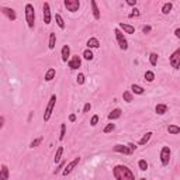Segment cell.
Returning a JSON list of instances; mask_svg holds the SVG:
<instances>
[{
    "label": "cell",
    "mask_w": 180,
    "mask_h": 180,
    "mask_svg": "<svg viewBox=\"0 0 180 180\" xmlns=\"http://www.w3.org/2000/svg\"><path fill=\"white\" fill-rule=\"evenodd\" d=\"M113 175H114L115 180H135L134 173L131 172V169L125 165H117L113 169Z\"/></svg>",
    "instance_id": "1"
},
{
    "label": "cell",
    "mask_w": 180,
    "mask_h": 180,
    "mask_svg": "<svg viewBox=\"0 0 180 180\" xmlns=\"http://www.w3.org/2000/svg\"><path fill=\"white\" fill-rule=\"evenodd\" d=\"M25 20H27L28 28L32 30L35 25V10H34V6L31 4V3L25 4Z\"/></svg>",
    "instance_id": "2"
},
{
    "label": "cell",
    "mask_w": 180,
    "mask_h": 180,
    "mask_svg": "<svg viewBox=\"0 0 180 180\" xmlns=\"http://www.w3.org/2000/svg\"><path fill=\"white\" fill-rule=\"evenodd\" d=\"M55 104H56V94H52L49 97V101H48V104L45 107V113H44V121L45 122H48L51 118V115H52V111L55 108Z\"/></svg>",
    "instance_id": "3"
},
{
    "label": "cell",
    "mask_w": 180,
    "mask_h": 180,
    "mask_svg": "<svg viewBox=\"0 0 180 180\" xmlns=\"http://www.w3.org/2000/svg\"><path fill=\"white\" fill-rule=\"evenodd\" d=\"M114 34H115V38H117V42H118V46H120V49H122V51H127V49H128V41L125 40L124 34L121 32L120 28H115V30H114Z\"/></svg>",
    "instance_id": "4"
},
{
    "label": "cell",
    "mask_w": 180,
    "mask_h": 180,
    "mask_svg": "<svg viewBox=\"0 0 180 180\" xmlns=\"http://www.w3.org/2000/svg\"><path fill=\"white\" fill-rule=\"evenodd\" d=\"M170 155H172V150H170L169 146H163L160 149V162L163 166H167L170 162Z\"/></svg>",
    "instance_id": "5"
},
{
    "label": "cell",
    "mask_w": 180,
    "mask_h": 180,
    "mask_svg": "<svg viewBox=\"0 0 180 180\" xmlns=\"http://www.w3.org/2000/svg\"><path fill=\"white\" fill-rule=\"evenodd\" d=\"M169 62H170V66H172L173 69H180V48H177V49L170 55Z\"/></svg>",
    "instance_id": "6"
},
{
    "label": "cell",
    "mask_w": 180,
    "mask_h": 180,
    "mask_svg": "<svg viewBox=\"0 0 180 180\" xmlns=\"http://www.w3.org/2000/svg\"><path fill=\"white\" fill-rule=\"evenodd\" d=\"M79 162H80V156H76L75 159L70 160L69 163H68V165L65 166V169L62 170V175H63V176H68L69 173H72V170H73V169L76 167V166L79 165Z\"/></svg>",
    "instance_id": "7"
},
{
    "label": "cell",
    "mask_w": 180,
    "mask_h": 180,
    "mask_svg": "<svg viewBox=\"0 0 180 180\" xmlns=\"http://www.w3.org/2000/svg\"><path fill=\"white\" fill-rule=\"evenodd\" d=\"M63 4H65V7L68 9V11H70V13H76V11L80 9L79 0H65Z\"/></svg>",
    "instance_id": "8"
},
{
    "label": "cell",
    "mask_w": 180,
    "mask_h": 180,
    "mask_svg": "<svg viewBox=\"0 0 180 180\" xmlns=\"http://www.w3.org/2000/svg\"><path fill=\"white\" fill-rule=\"evenodd\" d=\"M113 150L118 152V153H124V155H132V152H134L128 145H121V144H117L113 146Z\"/></svg>",
    "instance_id": "9"
},
{
    "label": "cell",
    "mask_w": 180,
    "mask_h": 180,
    "mask_svg": "<svg viewBox=\"0 0 180 180\" xmlns=\"http://www.w3.org/2000/svg\"><path fill=\"white\" fill-rule=\"evenodd\" d=\"M68 66H69L72 70L79 69L80 66H82V59H80V56H79V55L72 56V58L69 59V62H68Z\"/></svg>",
    "instance_id": "10"
},
{
    "label": "cell",
    "mask_w": 180,
    "mask_h": 180,
    "mask_svg": "<svg viewBox=\"0 0 180 180\" xmlns=\"http://www.w3.org/2000/svg\"><path fill=\"white\" fill-rule=\"evenodd\" d=\"M1 13L9 18L10 21H15L17 20V14H15V10L10 9V7H1Z\"/></svg>",
    "instance_id": "11"
},
{
    "label": "cell",
    "mask_w": 180,
    "mask_h": 180,
    "mask_svg": "<svg viewBox=\"0 0 180 180\" xmlns=\"http://www.w3.org/2000/svg\"><path fill=\"white\" fill-rule=\"evenodd\" d=\"M42 9H44V23L48 25V24H51V6H49V3L45 1L44 6H42Z\"/></svg>",
    "instance_id": "12"
},
{
    "label": "cell",
    "mask_w": 180,
    "mask_h": 180,
    "mask_svg": "<svg viewBox=\"0 0 180 180\" xmlns=\"http://www.w3.org/2000/svg\"><path fill=\"white\" fill-rule=\"evenodd\" d=\"M60 55H62V60L63 62H69V56H70V46L69 45H63L62 51H60Z\"/></svg>",
    "instance_id": "13"
},
{
    "label": "cell",
    "mask_w": 180,
    "mask_h": 180,
    "mask_svg": "<svg viewBox=\"0 0 180 180\" xmlns=\"http://www.w3.org/2000/svg\"><path fill=\"white\" fill-rule=\"evenodd\" d=\"M86 45H87V48H89V49H97V48L100 46V42H99V40H97V38L91 37V38H89V40H87Z\"/></svg>",
    "instance_id": "14"
},
{
    "label": "cell",
    "mask_w": 180,
    "mask_h": 180,
    "mask_svg": "<svg viewBox=\"0 0 180 180\" xmlns=\"http://www.w3.org/2000/svg\"><path fill=\"white\" fill-rule=\"evenodd\" d=\"M120 30H122L125 34H134L135 32V27H132L131 24H125V23H120Z\"/></svg>",
    "instance_id": "15"
},
{
    "label": "cell",
    "mask_w": 180,
    "mask_h": 180,
    "mask_svg": "<svg viewBox=\"0 0 180 180\" xmlns=\"http://www.w3.org/2000/svg\"><path fill=\"white\" fill-rule=\"evenodd\" d=\"M90 4H91V10H93V17L96 20H100V10H99V6L96 3V0H91Z\"/></svg>",
    "instance_id": "16"
},
{
    "label": "cell",
    "mask_w": 180,
    "mask_h": 180,
    "mask_svg": "<svg viewBox=\"0 0 180 180\" xmlns=\"http://www.w3.org/2000/svg\"><path fill=\"white\" fill-rule=\"evenodd\" d=\"M9 175H10V172H9L7 165H1V169H0V180H9Z\"/></svg>",
    "instance_id": "17"
},
{
    "label": "cell",
    "mask_w": 180,
    "mask_h": 180,
    "mask_svg": "<svg viewBox=\"0 0 180 180\" xmlns=\"http://www.w3.org/2000/svg\"><path fill=\"white\" fill-rule=\"evenodd\" d=\"M121 114H122L121 108H114V110H113L110 114H108V120H110V121L117 120V118H120V117H121Z\"/></svg>",
    "instance_id": "18"
},
{
    "label": "cell",
    "mask_w": 180,
    "mask_h": 180,
    "mask_svg": "<svg viewBox=\"0 0 180 180\" xmlns=\"http://www.w3.org/2000/svg\"><path fill=\"white\" fill-rule=\"evenodd\" d=\"M55 75H56V70L54 68H49V69L45 72V77H44L45 82H51V80L55 77Z\"/></svg>",
    "instance_id": "19"
},
{
    "label": "cell",
    "mask_w": 180,
    "mask_h": 180,
    "mask_svg": "<svg viewBox=\"0 0 180 180\" xmlns=\"http://www.w3.org/2000/svg\"><path fill=\"white\" fill-rule=\"evenodd\" d=\"M155 111H156V114L158 115H163L167 113V105L166 104H158L155 107Z\"/></svg>",
    "instance_id": "20"
},
{
    "label": "cell",
    "mask_w": 180,
    "mask_h": 180,
    "mask_svg": "<svg viewBox=\"0 0 180 180\" xmlns=\"http://www.w3.org/2000/svg\"><path fill=\"white\" fill-rule=\"evenodd\" d=\"M56 45V34L55 32H51L49 34V41H48V48L49 49H54Z\"/></svg>",
    "instance_id": "21"
},
{
    "label": "cell",
    "mask_w": 180,
    "mask_h": 180,
    "mask_svg": "<svg viewBox=\"0 0 180 180\" xmlns=\"http://www.w3.org/2000/svg\"><path fill=\"white\" fill-rule=\"evenodd\" d=\"M167 132L172 134V135L180 134V127H179V125H176V124H170L169 127H167Z\"/></svg>",
    "instance_id": "22"
},
{
    "label": "cell",
    "mask_w": 180,
    "mask_h": 180,
    "mask_svg": "<svg viewBox=\"0 0 180 180\" xmlns=\"http://www.w3.org/2000/svg\"><path fill=\"white\" fill-rule=\"evenodd\" d=\"M152 132H146V134H144V136H142V138H141L139 139V142H138V144H139V145H145V144H148V142H149V139L150 138H152Z\"/></svg>",
    "instance_id": "23"
},
{
    "label": "cell",
    "mask_w": 180,
    "mask_h": 180,
    "mask_svg": "<svg viewBox=\"0 0 180 180\" xmlns=\"http://www.w3.org/2000/svg\"><path fill=\"white\" fill-rule=\"evenodd\" d=\"M131 91L135 93V94H144V93H145V89L141 87L139 85H132L131 86Z\"/></svg>",
    "instance_id": "24"
},
{
    "label": "cell",
    "mask_w": 180,
    "mask_h": 180,
    "mask_svg": "<svg viewBox=\"0 0 180 180\" xmlns=\"http://www.w3.org/2000/svg\"><path fill=\"white\" fill-rule=\"evenodd\" d=\"M62 155H63V146H59V148L56 149L55 158H54V160H55V163H59L60 159H62Z\"/></svg>",
    "instance_id": "25"
},
{
    "label": "cell",
    "mask_w": 180,
    "mask_h": 180,
    "mask_svg": "<svg viewBox=\"0 0 180 180\" xmlns=\"http://www.w3.org/2000/svg\"><path fill=\"white\" fill-rule=\"evenodd\" d=\"M172 9H173V3L167 1V3H165V4L162 6V13L163 14H169L170 11H172Z\"/></svg>",
    "instance_id": "26"
},
{
    "label": "cell",
    "mask_w": 180,
    "mask_h": 180,
    "mask_svg": "<svg viewBox=\"0 0 180 180\" xmlns=\"http://www.w3.org/2000/svg\"><path fill=\"white\" fill-rule=\"evenodd\" d=\"M82 56L85 58L86 60H93V58H94V55H93V52H91V49H85L83 51V54H82Z\"/></svg>",
    "instance_id": "27"
},
{
    "label": "cell",
    "mask_w": 180,
    "mask_h": 180,
    "mask_svg": "<svg viewBox=\"0 0 180 180\" xmlns=\"http://www.w3.org/2000/svg\"><path fill=\"white\" fill-rule=\"evenodd\" d=\"M55 21H56V24H58V27H59L60 30L65 28V21H63V18H62L60 14H55Z\"/></svg>",
    "instance_id": "28"
},
{
    "label": "cell",
    "mask_w": 180,
    "mask_h": 180,
    "mask_svg": "<svg viewBox=\"0 0 180 180\" xmlns=\"http://www.w3.org/2000/svg\"><path fill=\"white\" fill-rule=\"evenodd\" d=\"M158 54L156 52H150V55H149V63L152 66H156L158 65Z\"/></svg>",
    "instance_id": "29"
},
{
    "label": "cell",
    "mask_w": 180,
    "mask_h": 180,
    "mask_svg": "<svg viewBox=\"0 0 180 180\" xmlns=\"http://www.w3.org/2000/svg\"><path fill=\"white\" fill-rule=\"evenodd\" d=\"M145 80L146 82H149V83H152V82L155 80V73H153L152 70H146L145 72Z\"/></svg>",
    "instance_id": "30"
},
{
    "label": "cell",
    "mask_w": 180,
    "mask_h": 180,
    "mask_svg": "<svg viewBox=\"0 0 180 180\" xmlns=\"http://www.w3.org/2000/svg\"><path fill=\"white\" fill-rule=\"evenodd\" d=\"M122 99H124V101H127V103H131V101H132V93L128 91V90H125L124 93H122Z\"/></svg>",
    "instance_id": "31"
},
{
    "label": "cell",
    "mask_w": 180,
    "mask_h": 180,
    "mask_svg": "<svg viewBox=\"0 0 180 180\" xmlns=\"http://www.w3.org/2000/svg\"><path fill=\"white\" fill-rule=\"evenodd\" d=\"M65 135H66V124L62 122L60 124V135H59V141H63L65 139Z\"/></svg>",
    "instance_id": "32"
},
{
    "label": "cell",
    "mask_w": 180,
    "mask_h": 180,
    "mask_svg": "<svg viewBox=\"0 0 180 180\" xmlns=\"http://www.w3.org/2000/svg\"><path fill=\"white\" fill-rule=\"evenodd\" d=\"M138 166H139V169L142 170V172L148 170V163H146V160H145V159H141L139 162H138Z\"/></svg>",
    "instance_id": "33"
},
{
    "label": "cell",
    "mask_w": 180,
    "mask_h": 180,
    "mask_svg": "<svg viewBox=\"0 0 180 180\" xmlns=\"http://www.w3.org/2000/svg\"><path fill=\"white\" fill-rule=\"evenodd\" d=\"M115 128V124H113V122H110V124H107L104 127V130H103V132L104 134H108V132H111V131H114Z\"/></svg>",
    "instance_id": "34"
},
{
    "label": "cell",
    "mask_w": 180,
    "mask_h": 180,
    "mask_svg": "<svg viewBox=\"0 0 180 180\" xmlns=\"http://www.w3.org/2000/svg\"><path fill=\"white\" fill-rule=\"evenodd\" d=\"M41 142H42V136H38L37 139H34V141H32V142L30 144V148H37V146L40 145Z\"/></svg>",
    "instance_id": "35"
},
{
    "label": "cell",
    "mask_w": 180,
    "mask_h": 180,
    "mask_svg": "<svg viewBox=\"0 0 180 180\" xmlns=\"http://www.w3.org/2000/svg\"><path fill=\"white\" fill-rule=\"evenodd\" d=\"M76 82H77V85H85V82H86L85 75H83V73H79L77 77H76Z\"/></svg>",
    "instance_id": "36"
},
{
    "label": "cell",
    "mask_w": 180,
    "mask_h": 180,
    "mask_svg": "<svg viewBox=\"0 0 180 180\" xmlns=\"http://www.w3.org/2000/svg\"><path fill=\"white\" fill-rule=\"evenodd\" d=\"M139 14H141V11L138 10L136 7H135V9H132V13H130V14H128V17H130V18H134V17H138Z\"/></svg>",
    "instance_id": "37"
},
{
    "label": "cell",
    "mask_w": 180,
    "mask_h": 180,
    "mask_svg": "<svg viewBox=\"0 0 180 180\" xmlns=\"http://www.w3.org/2000/svg\"><path fill=\"white\" fill-rule=\"evenodd\" d=\"M97 122H99V115H93L91 120H90V125L94 127V125H97Z\"/></svg>",
    "instance_id": "38"
},
{
    "label": "cell",
    "mask_w": 180,
    "mask_h": 180,
    "mask_svg": "<svg viewBox=\"0 0 180 180\" xmlns=\"http://www.w3.org/2000/svg\"><path fill=\"white\" fill-rule=\"evenodd\" d=\"M150 30H152L150 25H144V27H142V32H144V34H149Z\"/></svg>",
    "instance_id": "39"
},
{
    "label": "cell",
    "mask_w": 180,
    "mask_h": 180,
    "mask_svg": "<svg viewBox=\"0 0 180 180\" xmlns=\"http://www.w3.org/2000/svg\"><path fill=\"white\" fill-rule=\"evenodd\" d=\"M90 108H91V104H90V103H86L85 107H83V113H89Z\"/></svg>",
    "instance_id": "40"
},
{
    "label": "cell",
    "mask_w": 180,
    "mask_h": 180,
    "mask_svg": "<svg viewBox=\"0 0 180 180\" xmlns=\"http://www.w3.org/2000/svg\"><path fill=\"white\" fill-rule=\"evenodd\" d=\"M127 4L128 6H136V0H127Z\"/></svg>",
    "instance_id": "41"
},
{
    "label": "cell",
    "mask_w": 180,
    "mask_h": 180,
    "mask_svg": "<svg viewBox=\"0 0 180 180\" xmlns=\"http://www.w3.org/2000/svg\"><path fill=\"white\" fill-rule=\"evenodd\" d=\"M3 127H4V115L0 117V128H3Z\"/></svg>",
    "instance_id": "42"
},
{
    "label": "cell",
    "mask_w": 180,
    "mask_h": 180,
    "mask_svg": "<svg viewBox=\"0 0 180 180\" xmlns=\"http://www.w3.org/2000/svg\"><path fill=\"white\" fill-rule=\"evenodd\" d=\"M69 121H70V122H75V121H76V115L75 114H70L69 115Z\"/></svg>",
    "instance_id": "43"
},
{
    "label": "cell",
    "mask_w": 180,
    "mask_h": 180,
    "mask_svg": "<svg viewBox=\"0 0 180 180\" xmlns=\"http://www.w3.org/2000/svg\"><path fill=\"white\" fill-rule=\"evenodd\" d=\"M175 35L177 37V38H180V28H176L175 30Z\"/></svg>",
    "instance_id": "44"
},
{
    "label": "cell",
    "mask_w": 180,
    "mask_h": 180,
    "mask_svg": "<svg viewBox=\"0 0 180 180\" xmlns=\"http://www.w3.org/2000/svg\"><path fill=\"white\" fill-rule=\"evenodd\" d=\"M62 167H63V163H60V165H59V167H58V169H56L55 172H54V173H55V175H56V173L59 172V169H62Z\"/></svg>",
    "instance_id": "45"
},
{
    "label": "cell",
    "mask_w": 180,
    "mask_h": 180,
    "mask_svg": "<svg viewBox=\"0 0 180 180\" xmlns=\"http://www.w3.org/2000/svg\"><path fill=\"white\" fill-rule=\"evenodd\" d=\"M128 146H130V148H131V149H132V150H135V149H136V146H135L134 144H128Z\"/></svg>",
    "instance_id": "46"
},
{
    "label": "cell",
    "mask_w": 180,
    "mask_h": 180,
    "mask_svg": "<svg viewBox=\"0 0 180 180\" xmlns=\"http://www.w3.org/2000/svg\"><path fill=\"white\" fill-rule=\"evenodd\" d=\"M139 180H146V179H145V177H141V179H139Z\"/></svg>",
    "instance_id": "47"
}]
</instances>
